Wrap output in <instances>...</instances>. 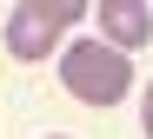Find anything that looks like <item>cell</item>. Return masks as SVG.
I'll return each mask as SVG.
<instances>
[{
  "mask_svg": "<svg viewBox=\"0 0 153 139\" xmlns=\"http://www.w3.org/2000/svg\"><path fill=\"white\" fill-rule=\"evenodd\" d=\"M87 13L100 20V40H107L113 53L153 40V7H146V0H100V7H87Z\"/></svg>",
  "mask_w": 153,
  "mask_h": 139,
  "instance_id": "cell-3",
  "label": "cell"
},
{
  "mask_svg": "<svg viewBox=\"0 0 153 139\" xmlns=\"http://www.w3.org/2000/svg\"><path fill=\"white\" fill-rule=\"evenodd\" d=\"M60 79H67V93L87 99V106H120L133 93V66H126V53H113L107 40H73L60 53Z\"/></svg>",
  "mask_w": 153,
  "mask_h": 139,
  "instance_id": "cell-1",
  "label": "cell"
},
{
  "mask_svg": "<svg viewBox=\"0 0 153 139\" xmlns=\"http://www.w3.org/2000/svg\"><path fill=\"white\" fill-rule=\"evenodd\" d=\"M73 20H87L80 0H27V7L7 13V53L13 60H47Z\"/></svg>",
  "mask_w": 153,
  "mask_h": 139,
  "instance_id": "cell-2",
  "label": "cell"
},
{
  "mask_svg": "<svg viewBox=\"0 0 153 139\" xmlns=\"http://www.w3.org/2000/svg\"><path fill=\"white\" fill-rule=\"evenodd\" d=\"M140 126H146V139H153V86H146V99H140Z\"/></svg>",
  "mask_w": 153,
  "mask_h": 139,
  "instance_id": "cell-4",
  "label": "cell"
}]
</instances>
